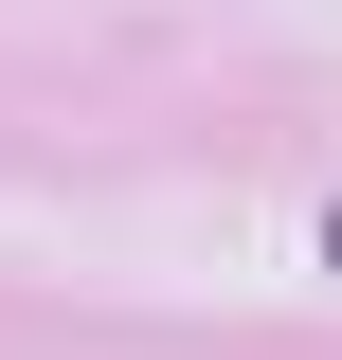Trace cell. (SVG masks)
<instances>
[{
    "label": "cell",
    "mask_w": 342,
    "mask_h": 360,
    "mask_svg": "<svg viewBox=\"0 0 342 360\" xmlns=\"http://www.w3.org/2000/svg\"><path fill=\"white\" fill-rule=\"evenodd\" d=\"M324 270H342V217H324Z\"/></svg>",
    "instance_id": "cell-1"
}]
</instances>
